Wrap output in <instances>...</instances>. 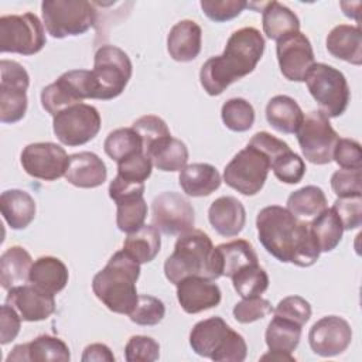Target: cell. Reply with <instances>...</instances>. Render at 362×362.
Masks as SVG:
<instances>
[{"instance_id":"cell-31","label":"cell","mask_w":362,"mask_h":362,"mask_svg":"<svg viewBox=\"0 0 362 362\" xmlns=\"http://www.w3.org/2000/svg\"><path fill=\"white\" fill-rule=\"evenodd\" d=\"M215 257L219 273L225 277H232L242 267L257 263L259 260L252 243L245 239L221 243L215 247Z\"/></svg>"},{"instance_id":"cell-24","label":"cell","mask_w":362,"mask_h":362,"mask_svg":"<svg viewBox=\"0 0 362 362\" xmlns=\"http://www.w3.org/2000/svg\"><path fill=\"white\" fill-rule=\"evenodd\" d=\"M208 219L221 236L232 238L242 232L246 223V211L238 198L230 195L219 197L211 204Z\"/></svg>"},{"instance_id":"cell-8","label":"cell","mask_w":362,"mask_h":362,"mask_svg":"<svg viewBox=\"0 0 362 362\" xmlns=\"http://www.w3.org/2000/svg\"><path fill=\"white\" fill-rule=\"evenodd\" d=\"M304 82L328 119L341 116L349 103V86L345 75L337 68L317 62L308 71Z\"/></svg>"},{"instance_id":"cell-46","label":"cell","mask_w":362,"mask_h":362,"mask_svg":"<svg viewBox=\"0 0 362 362\" xmlns=\"http://www.w3.org/2000/svg\"><path fill=\"white\" fill-rule=\"evenodd\" d=\"M132 127L141 137L144 153H147V150L151 147V144H154L157 140H160L165 136H171L167 123L156 115H146V116L139 117L137 120L133 122Z\"/></svg>"},{"instance_id":"cell-26","label":"cell","mask_w":362,"mask_h":362,"mask_svg":"<svg viewBox=\"0 0 362 362\" xmlns=\"http://www.w3.org/2000/svg\"><path fill=\"white\" fill-rule=\"evenodd\" d=\"M68 279V267L61 259L54 256H41L34 260L28 276V281L33 286L52 296L65 288Z\"/></svg>"},{"instance_id":"cell-38","label":"cell","mask_w":362,"mask_h":362,"mask_svg":"<svg viewBox=\"0 0 362 362\" xmlns=\"http://www.w3.org/2000/svg\"><path fill=\"white\" fill-rule=\"evenodd\" d=\"M105 153L120 163L134 154L143 153V140L133 127H120L107 134L103 143Z\"/></svg>"},{"instance_id":"cell-51","label":"cell","mask_w":362,"mask_h":362,"mask_svg":"<svg viewBox=\"0 0 362 362\" xmlns=\"http://www.w3.org/2000/svg\"><path fill=\"white\" fill-rule=\"evenodd\" d=\"M153 163L146 153L134 154L117 163V175L133 182H144L151 175Z\"/></svg>"},{"instance_id":"cell-2","label":"cell","mask_w":362,"mask_h":362,"mask_svg":"<svg viewBox=\"0 0 362 362\" xmlns=\"http://www.w3.org/2000/svg\"><path fill=\"white\" fill-rule=\"evenodd\" d=\"M140 276V263L123 249L116 252L106 266L93 276V294L113 313L130 314L137 304L136 283Z\"/></svg>"},{"instance_id":"cell-23","label":"cell","mask_w":362,"mask_h":362,"mask_svg":"<svg viewBox=\"0 0 362 362\" xmlns=\"http://www.w3.org/2000/svg\"><path fill=\"white\" fill-rule=\"evenodd\" d=\"M107 170L102 158L92 151L69 156L65 180L78 188H96L106 181Z\"/></svg>"},{"instance_id":"cell-34","label":"cell","mask_w":362,"mask_h":362,"mask_svg":"<svg viewBox=\"0 0 362 362\" xmlns=\"http://www.w3.org/2000/svg\"><path fill=\"white\" fill-rule=\"evenodd\" d=\"M262 16L263 31L270 40L279 41L291 33L300 31V20L296 13L279 1H267Z\"/></svg>"},{"instance_id":"cell-17","label":"cell","mask_w":362,"mask_h":362,"mask_svg":"<svg viewBox=\"0 0 362 362\" xmlns=\"http://www.w3.org/2000/svg\"><path fill=\"white\" fill-rule=\"evenodd\" d=\"M20 160L23 170L28 175L44 181H55L65 177L69 164V156L64 147L51 141L25 146Z\"/></svg>"},{"instance_id":"cell-5","label":"cell","mask_w":362,"mask_h":362,"mask_svg":"<svg viewBox=\"0 0 362 362\" xmlns=\"http://www.w3.org/2000/svg\"><path fill=\"white\" fill-rule=\"evenodd\" d=\"M301 223L303 221L287 208L280 205L264 206L256 216L259 242L277 260L288 263L294 255Z\"/></svg>"},{"instance_id":"cell-42","label":"cell","mask_w":362,"mask_h":362,"mask_svg":"<svg viewBox=\"0 0 362 362\" xmlns=\"http://www.w3.org/2000/svg\"><path fill=\"white\" fill-rule=\"evenodd\" d=\"M270 168L277 180L284 184H297L305 174V164L303 158L291 148L283 151L272 163Z\"/></svg>"},{"instance_id":"cell-22","label":"cell","mask_w":362,"mask_h":362,"mask_svg":"<svg viewBox=\"0 0 362 362\" xmlns=\"http://www.w3.org/2000/svg\"><path fill=\"white\" fill-rule=\"evenodd\" d=\"M71 359V352L68 345L52 335H40L31 342L20 344L13 348L8 354L6 362L17 361H58V362H68Z\"/></svg>"},{"instance_id":"cell-54","label":"cell","mask_w":362,"mask_h":362,"mask_svg":"<svg viewBox=\"0 0 362 362\" xmlns=\"http://www.w3.org/2000/svg\"><path fill=\"white\" fill-rule=\"evenodd\" d=\"M21 317L8 304H3L0 310V342L6 345L16 339L20 332Z\"/></svg>"},{"instance_id":"cell-15","label":"cell","mask_w":362,"mask_h":362,"mask_svg":"<svg viewBox=\"0 0 362 362\" xmlns=\"http://www.w3.org/2000/svg\"><path fill=\"white\" fill-rule=\"evenodd\" d=\"M144 182H133L116 175L109 184V197L116 202V225L119 230L130 233L144 225L147 202L143 197Z\"/></svg>"},{"instance_id":"cell-45","label":"cell","mask_w":362,"mask_h":362,"mask_svg":"<svg viewBox=\"0 0 362 362\" xmlns=\"http://www.w3.org/2000/svg\"><path fill=\"white\" fill-rule=\"evenodd\" d=\"M160 358L158 342L147 335H133L124 346L127 362H154Z\"/></svg>"},{"instance_id":"cell-36","label":"cell","mask_w":362,"mask_h":362,"mask_svg":"<svg viewBox=\"0 0 362 362\" xmlns=\"http://www.w3.org/2000/svg\"><path fill=\"white\" fill-rule=\"evenodd\" d=\"M301 325L287 318L274 315L269 322L264 334L266 345L272 352L291 354L300 342Z\"/></svg>"},{"instance_id":"cell-41","label":"cell","mask_w":362,"mask_h":362,"mask_svg":"<svg viewBox=\"0 0 362 362\" xmlns=\"http://www.w3.org/2000/svg\"><path fill=\"white\" fill-rule=\"evenodd\" d=\"M223 124L232 132H247L255 123V109L243 98L228 99L221 109Z\"/></svg>"},{"instance_id":"cell-14","label":"cell","mask_w":362,"mask_h":362,"mask_svg":"<svg viewBox=\"0 0 362 362\" xmlns=\"http://www.w3.org/2000/svg\"><path fill=\"white\" fill-rule=\"evenodd\" d=\"M0 122L16 123L27 112V89L30 76L17 61H0Z\"/></svg>"},{"instance_id":"cell-10","label":"cell","mask_w":362,"mask_h":362,"mask_svg":"<svg viewBox=\"0 0 362 362\" xmlns=\"http://www.w3.org/2000/svg\"><path fill=\"white\" fill-rule=\"evenodd\" d=\"M270 170L269 157L247 144L226 164L223 181L243 195H256L264 185Z\"/></svg>"},{"instance_id":"cell-57","label":"cell","mask_w":362,"mask_h":362,"mask_svg":"<svg viewBox=\"0 0 362 362\" xmlns=\"http://www.w3.org/2000/svg\"><path fill=\"white\" fill-rule=\"evenodd\" d=\"M262 361H296V358L291 354H284V352H272L269 351L267 354H264L262 358Z\"/></svg>"},{"instance_id":"cell-35","label":"cell","mask_w":362,"mask_h":362,"mask_svg":"<svg viewBox=\"0 0 362 362\" xmlns=\"http://www.w3.org/2000/svg\"><path fill=\"white\" fill-rule=\"evenodd\" d=\"M161 247L160 230L154 225H143L134 232L127 233L123 250L140 264L154 260Z\"/></svg>"},{"instance_id":"cell-9","label":"cell","mask_w":362,"mask_h":362,"mask_svg":"<svg viewBox=\"0 0 362 362\" xmlns=\"http://www.w3.org/2000/svg\"><path fill=\"white\" fill-rule=\"evenodd\" d=\"M47 42L44 25L34 13L0 17V51L21 55L40 52Z\"/></svg>"},{"instance_id":"cell-49","label":"cell","mask_w":362,"mask_h":362,"mask_svg":"<svg viewBox=\"0 0 362 362\" xmlns=\"http://www.w3.org/2000/svg\"><path fill=\"white\" fill-rule=\"evenodd\" d=\"M273 311L272 303L260 296L243 298L233 307V317L240 324H249L264 318Z\"/></svg>"},{"instance_id":"cell-1","label":"cell","mask_w":362,"mask_h":362,"mask_svg":"<svg viewBox=\"0 0 362 362\" xmlns=\"http://www.w3.org/2000/svg\"><path fill=\"white\" fill-rule=\"evenodd\" d=\"M264 51V38L255 27L233 31L222 55L205 61L199 82L209 96L221 95L230 83L253 72Z\"/></svg>"},{"instance_id":"cell-43","label":"cell","mask_w":362,"mask_h":362,"mask_svg":"<svg viewBox=\"0 0 362 362\" xmlns=\"http://www.w3.org/2000/svg\"><path fill=\"white\" fill-rule=\"evenodd\" d=\"M165 315L164 303L153 296L140 294L136 307L129 314L130 320L137 325H157Z\"/></svg>"},{"instance_id":"cell-52","label":"cell","mask_w":362,"mask_h":362,"mask_svg":"<svg viewBox=\"0 0 362 362\" xmlns=\"http://www.w3.org/2000/svg\"><path fill=\"white\" fill-rule=\"evenodd\" d=\"M331 188L338 198L362 195V175L361 168L356 170H337L331 177Z\"/></svg>"},{"instance_id":"cell-6","label":"cell","mask_w":362,"mask_h":362,"mask_svg":"<svg viewBox=\"0 0 362 362\" xmlns=\"http://www.w3.org/2000/svg\"><path fill=\"white\" fill-rule=\"evenodd\" d=\"M41 13L45 30L54 38L81 35L98 18L95 4L86 0H44Z\"/></svg>"},{"instance_id":"cell-19","label":"cell","mask_w":362,"mask_h":362,"mask_svg":"<svg viewBox=\"0 0 362 362\" xmlns=\"http://www.w3.org/2000/svg\"><path fill=\"white\" fill-rule=\"evenodd\" d=\"M352 328L346 320L338 315L320 318L308 332V342L314 354L331 358L342 354L351 345Z\"/></svg>"},{"instance_id":"cell-18","label":"cell","mask_w":362,"mask_h":362,"mask_svg":"<svg viewBox=\"0 0 362 362\" xmlns=\"http://www.w3.org/2000/svg\"><path fill=\"white\" fill-rule=\"evenodd\" d=\"M276 54L280 72L293 82H304L308 71L315 64L311 42L300 31L280 38L276 45Z\"/></svg>"},{"instance_id":"cell-13","label":"cell","mask_w":362,"mask_h":362,"mask_svg":"<svg viewBox=\"0 0 362 362\" xmlns=\"http://www.w3.org/2000/svg\"><path fill=\"white\" fill-rule=\"evenodd\" d=\"M100 115L92 105L78 103L54 116L52 129L57 139L69 147L90 141L100 130Z\"/></svg>"},{"instance_id":"cell-44","label":"cell","mask_w":362,"mask_h":362,"mask_svg":"<svg viewBox=\"0 0 362 362\" xmlns=\"http://www.w3.org/2000/svg\"><path fill=\"white\" fill-rule=\"evenodd\" d=\"M320 247L318 243L313 235L310 222L303 221L300 236L294 249V255L291 259V263H294L298 267H310L313 266L318 257H320Z\"/></svg>"},{"instance_id":"cell-56","label":"cell","mask_w":362,"mask_h":362,"mask_svg":"<svg viewBox=\"0 0 362 362\" xmlns=\"http://www.w3.org/2000/svg\"><path fill=\"white\" fill-rule=\"evenodd\" d=\"M82 362H115V355L105 344H90L83 349Z\"/></svg>"},{"instance_id":"cell-29","label":"cell","mask_w":362,"mask_h":362,"mask_svg":"<svg viewBox=\"0 0 362 362\" xmlns=\"http://www.w3.org/2000/svg\"><path fill=\"white\" fill-rule=\"evenodd\" d=\"M178 181L187 195L208 197L221 187L222 178L212 164L192 163L181 170Z\"/></svg>"},{"instance_id":"cell-20","label":"cell","mask_w":362,"mask_h":362,"mask_svg":"<svg viewBox=\"0 0 362 362\" xmlns=\"http://www.w3.org/2000/svg\"><path fill=\"white\" fill-rule=\"evenodd\" d=\"M6 304L13 307L23 321L37 322L47 320L55 313V300L35 286L21 284L7 290Z\"/></svg>"},{"instance_id":"cell-7","label":"cell","mask_w":362,"mask_h":362,"mask_svg":"<svg viewBox=\"0 0 362 362\" xmlns=\"http://www.w3.org/2000/svg\"><path fill=\"white\" fill-rule=\"evenodd\" d=\"M132 71V61L122 48L109 44L98 48L90 71L95 83V99L110 100L117 98L129 83Z\"/></svg>"},{"instance_id":"cell-12","label":"cell","mask_w":362,"mask_h":362,"mask_svg":"<svg viewBox=\"0 0 362 362\" xmlns=\"http://www.w3.org/2000/svg\"><path fill=\"white\" fill-rule=\"evenodd\" d=\"M296 134L301 153L310 163L324 165L332 161L334 147L339 136L322 112L307 113Z\"/></svg>"},{"instance_id":"cell-28","label":"cell","mask_w":362,"mask_h":362,"mask_svg":"<svg viewBox=\"0 0 362 362\" xmlns=\"http://www.w3.org/2000/svg\"><path fill=\"white\" fill-rule=\"evenodd\" d=\"M0 209L11 229H25L35 218V201L23 189H7L0 195Z\"/></svg>"},{"instance_id":"cell-50","label":"cell","mask_w":362,"mask_h":362,"mask_svg":"<svg viewBox=\"0 0 362 362\" xmlns=\"http://www.w3.org/2000/svg\"><path fill=\"white\" fill-rule=\"evenodd\" d=\"M273 314L294 321L303 327L311 317V305L300 296H287L279 301L276 308H273Z\"/></svg>"},{"instance_id":"cell-48","label":"cell","mask_w":362,"mask_h":362,"mask_svg":"<svg viewBox=\"0 0 362 362\" xmlns=\"http://www.w3.org/2000/svg\"><path fill=\"white\" fill-rule=\"evenodd\" d=\"M332 209L341 219L344 230L356 229L362 225V195L337 198Z\"/></svg>"},{"instance_id":"cell-55","label":"cell","mask_w":362,"mask_h":362,"mask_svg":"<svg viewBox=\"0 0 362 362\" xmlns=\"http://www.w3.org/2000/svg\"><path fill=\"white\" fill-rule=\"evenodd\" d=\"M247 144H250V146L259 148L260 151H263V153L269 157L270 163H272L277 156H280L283 151H286V150L290 148L286 141H283V140H280V139L272 136V134L267 133V132H259V133H256V134L249 140Z\"/></svg>"},{"instance_id":"cell-4","label":"cell","mask_w":362,"mask_h":362,"mask_svg":"<svg viewBox=\"0 0 362 362\" xmlns=\"http://www.w3.org/2000/svg\"><path fill=\"white\" fill-rule=\"evenodd\" d=\"M189 345L197 355L218 362H242L247 355L245 338L221 317L197 322L189 332Z\"/></svg>"},{"instance_id":"cell-21","label":"cell","mask_w":362,"mask_h":362,"mask_svg":"<svg viewBox=\"0 0 362 362\" xmlns=\"http://www.w3.org/2000/svg\"><path fill=\"white\" fill-rule=\"evenodd\" d=\"M175 286L178 303L188 314H198L201 311L214 308L221 303L222 298L219 286L209 279L189 276L178 281Z\"/></svg>"},{"instance_id":"cell-39","label":"cell","mask_w":362,"mask_h":362,"mask_svg":"<svg viewBox=\"0 0 362 362\" xmlns=\"http://www.w3.org/2000/svg\"><path fill=\"white\" fill-rule=\"evenodd\" d=\"M327 208V197L320 187L305 185L287 198V209L297 218L317 216Z\"/></svg>"},{"instance_id":"cell-30","label":"cell","mask_w":362,"mask_h":362,"mask_svg":"<svg viewBox=\"0 0 362 362\" xmlns=\"http://www.w3.org/2000/svg\"><path fill=\"white\" fill-rule=\"evenodd\" d=\"M304 113L298 103L287 96H273L266 105V120L277 132L284 134H296L303 123Z\"/></svg>"},{"instance_id":"cell-53","label":"cell","mask_w":362,"mask_h":362,"mask_svg":"<svg viewBox=\"0 0 362 362\" xmlns=\"http://www.w3.org/2000/svg\"><path fill=\"white\" fill-rule=\"evenodd\" d=\"M332 160L345 170H356L362 165V150L361 144L352 139H338Z\"/></svg>"},{"instance_id":"cell-27","label":"cell","mask_w":362,"mask_h":362,"mask_svg":"<svg viewBox=\"0 0 362 362\" xmlns=\"http://www.w3.org/2000/svg\"><path fill=\"white\" fill-rule=\"evenodd\" d=\"M325 45L332 57L354 65L362 64V34L358 25L334 27L327 35Z\"/></svg>"},{"instance_id":"cell-16","label":"cell","mask_w":362,"mask_h":362,"mask_svg":"<svg viewBox=\"0 0 362 362\" xmlns=\"http://www.w3.org/2000/svg\"><path fill=\"white\" fill-rule=\"evenodd\" d=\"M151 222L164 235H181L194 229L195 212L181 194L164 191L153 199Z\"/></svg>"},{"instance_id":"cell-11","label":"cell","mask_w":362,"mask_h":362,"mask_svg":"<svg viewBox=\"0 0 362 362\" xmlns=\"http://www.w3.org/2000/svg\"><path fill=\"white\" fill-rule=\"evenodd\" d=\"M83 99H95L92 72L86 69L68 71L41 90V105L51 116Z\"/></svg>"},{"instance_id":"cell-32","label":"cell","mask_w":362,"mask_h":362,"mask_svg":"<svg viewBox=\"0 0 362 362\" xmlns=\"http://www.w3.org/2000/svg\"><path fill=\"white\" fill-rule=\"evenodd\" d=\"M30 253L21 246H10L0 256V283L4 290L25 284L33 266Z\"/></svg>"},{"instance_id":"cell-47","label":"cell","mask_w":362,"mask_h":362,"mask_svg":"<svg viewBox=\"0 0 362 362\" xmlns=\"http://www.w3.org/2000/svg\"><path fill=\"white\" fill-rule=\"evenodd\" d=\"M199 4L204 14L215 23L229 21L247 7L243 0H202Z\"/></svg>"},{"instance_id":"cell-3","label":"cell","mask_w":362,"mask_h":362,"mask_svg":"<svg viewBox=\"0 0 362 362\" xmlns=\"http://www.w3.org/2000/svg\"><path fill=\"white\" fill-rule=\"evenodd\" d=\"M164 274L173 284L189 276L219 279L221 273L211 238L201 229H191L178 235L174 252L165 259Z\"/></svg>"},{"instance_id":"cell-37","label":"cell","mask_w":362,"mask_h":362,"mask_svg":"<svg viewBox=\"0 0 362 362\" xmlns=\"http://www.w3.org/2000/svg\"><path fill=\"white\" fill-rule=\"evenodd\" d=\"M310 226L321 252H331L339 245L344 226L332 208H325L318 214L310 222Z\"/></svg>"},{"instance_id":"cell-40","label":"cell","mask_w":362,"mask_h":362,"mask_svg":"<svg viewBox=\"0 0 362 362\" xmlns=\"http://www.w3.org/2000/svg\"><path fill=\"white\" fill-rule=\"evenodd\" d=\"M230 279L233 283V288L242 298L260 296L269 287V276L266 270L259 266V263L242 267Z\"/></svg>"},{"instance_id":"cell-33","label":"cell","mask_w":362,"mask_h":362,"mask_svg":"<svg viewBox=\"0 0 362 362\" xmlns=\"http://www.w3.org/2000/svg\"><path fill=\"white\" fill-rule=\"evenodd\" d=\"M146 154L153 165L161 171H181L188 163V148L185 143L171 136L157 140Z\"/></svg>"},{"instance_id":"cell-25","label":"cell","mask_w":362,"mask_h":362,"mask_svg":"<svg viewBox=\"0 0 362 362\" xmlns=\"http://www.w3.org/2000/svg\"><path fill=\"white\" fill-rule=\"evenodd\" d=\"M202 30L192 20L174 24L167 35V51L174 61L189 62L201 52Z\"/></svg>"}]
</instances>
